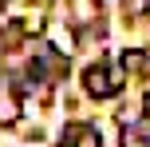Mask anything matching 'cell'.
Segmentation results:
<instances>
[{"instance_id": "cell-4", "label": "cell", "mask_w": 150, "mask_h": 147, "mask_svg": "<svg viewBox=\"0 0 150 147\" xmlns=\"http://www.w3.org/2000/svg\"><path fill=\"white\" fill-rule=\"evenodd\" d=\"M122 68H127V72H142V68H146L142 52H127V56H122Z\"/></svg>"}, {"instance_id": "cell-5", "label": "cell", "mask_w": 150, "mask_h": 147, "mask_svg": "<svg viewBox=\"0 0 150 147\" xmlns=\"http://www.w3.org/2000/svg\"><path fill=\"white\" fill-rule=\"evenodd\" d=\"M142 108H146V115H150V95H146V103H142Z\"/></svg>"}, {"instance_id": "cell-6", "label": "cell", "mask_w": 150, "mask_h": 147, "mask_svg": "<svg viewBox=\"0 0 150 147\" xmlns=\"http://www.w3.org/2000/svg\"><path fill=\"white\" fill-rule=\"evenodd\" d=\"M146 12H150V0H146Z\"/></svg>"}, {"instance_id": "cell-2", "label": "cell", "mask_w": 150, "mask_h": 147, "mask_svg": "<svg viewBox=\"0 0 150 147\" xmlns=\"http://www.w3.org/2000/svg\"><path fill=\"white\" fill-rule=\"evenodd\" d=\"M63 147H103V139H99L95 127L75 123V127H67V135H63Z\"/></svg>"}, {"instance_id": "cell-3", "label": "cell", "mask_w": 150, "mask_h": 147, "mask_svg": "<svg viewBox=\"0 0 150 147\" xmlns=\"http://www.w3.org/2000/svg\"><path fill=\"white\" fill-rule=\"evenodd\" d=\"M122 147H150V135L134 131V127H127V131H122Z\"/></svg>"}, {"instance_id": "cell-1", "label": "cell", "mask_w": 150, "mask_h": 147, "mask_svg": "<svg viewBox=\"0 0 150 147\" xmlns=\"http://www.w3.org/2000/svg\"><path fill=\"white\" fill-rule=\"evenodd\" d=\"M119 84H122V80H119V76H111L103 64H91V68L83 72V87H87V95H95V100L115 95V92H119Z\"/></svg>"}]
</instances>
